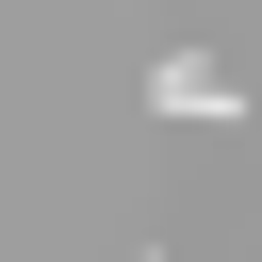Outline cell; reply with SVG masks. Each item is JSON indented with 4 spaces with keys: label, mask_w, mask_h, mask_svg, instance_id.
<instances>
[{
    "label": "cell",
    "mask_w": 262,
    "mask_h": 262,
    "mask_svg": "<svg viewBox=\"0 0 262 262\" xmlns=\"http://www.w3.org/2000/svg\"><path fill=\"white\" fill-rule=\"evenodd\" d=\"M147 98H164V115H196V131H229V115H246V82H229L213 49H164V66H147Z\"/></svg>",
    "instance_id": "cell-1"
}]
</instances>
